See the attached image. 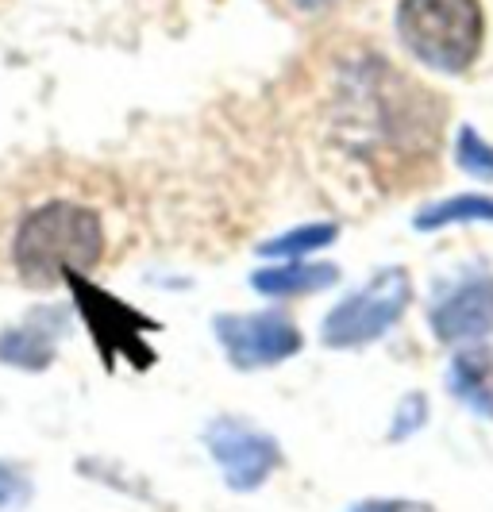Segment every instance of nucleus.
Listing matches in <instances>:
<instances>
[{"instance_id":"f3484780","label":"nucleus","mask_w":493,"mask_h":512,"mask_svg":"<svg viewBox=\"0 0 493 512\" xmlns=\"http://www.w3.org/2000/svg\"><path fill=\"white\" fill-rule=\"evenodd\" d=\"M293 4H297L301 12H320V8H328L332 0H293Z\"/></svg>"},{"instance_id":"1a4fd4ad","label":"nucleus","mask_w":493,"mask_h":512,"mask_svg":"<svg viewBox=\"0 0 493 512\" xmlns=\"http://www.w3.org/2000/svg\"><path fill=\"white\" fill-rule=\"evenodd\" d=\"M339 282V266L332 262H274V266H262L251 274V289L262 297H305V293H324Z\"/></svg>"},{"instance_id":"ddd939ff","label":"nucleus","mask_w":493,"mask_h":512,"mask_svg":"<svg viewBox=\"0 0 493 512\" xmlns=\"http://www.w3.org/2000/svg\"><path fill=\"white\" fill-rule=\"evenodd\" d=\"M455 158L474 178H493V143H486L474 128H463L455 139Z\"/></svg>"},{"instance_id":"f8f14e48","label":"nucleus","mask_w":493,"mask_h":512,"mask_svg":"<svg viewBox=\"0 0 493 512\" xmlns=\"http://www.w3.org/2000/svg\"><path fill=\"white\" fill-rule=\"evenodd\" d=\"M339 228L336 224H297V228L282 231V235H274V239H266L259 247L262 258H286V262H297V258H309L316 251H324V247H332L336 243Z\"/></svg>"},{"instance_id":"20e7f679","label":"nucleus","mask_w":493,"mask_h":512,"mask_svg":"<svg viewBox=\"0 0 493 512\" xmlns=\"http://www.w3.org/2000/svg\"><path fill=\"white\" fill-rule=\"evenodd\" d=\"M66 285L74 289L81 320H85V328L93 335V343H97V351L104 355V362L124 355L135 366H151L155 355L147 347V332H155V320H147L143 312H135L124 301L108 297L85 274H66Z\"/></svg>"},{"instance_id":"dca6fc26","label":"nucleus","mask_w":493,"mask_h":512,"mask_svg":"<svg viewBox=\"0 0 493 512\" xmlns=\"http://www.w3.org/2000/svg\"><path fill=\"white\" fill-rule=\"evenodd\" d=\"M27 497V482L16 474V470H8V466H0V509H8V505H16V501H24Z\"/></svg>"},{"instance_id":"39448f33","label":"nucleus","mask_w":493,"mask_h":512,"mask_svg":"<svg viewBox=\"0 0 493 512\" xmlns=\"http://www.w3.org/2000/svg\"><path fill=\"white\" fill-rule=\"evenodd\" d=\"M205 447L212 462L224 470V482L235 493H255L270 482L282 462V447L270 432L239 416H216L205 428Z\"/></svg>"},{"instance_id":"9d476101","label":"nucleus","mask_w":493,"mask_h":512,"mask_svg":"<svg viewBox=\"0 0 493 512\" xmlns=\"http://www.w3.org/2000/svg\"><path fill=\"white\" fill-rule=\"evenodd\" d=\"M459 224H493V197L486 193H451L416 212V231H443Z\"/></svg>"},{"instance_id":"9b49d317","label":"nucleus","mask_w":493,"mask_h":512,"mask_svg":"<svg viewBox=\"0 0 493 512\" xmlns=\"http://www.w3.org/2000/svg\"><path fill=\"white\" fill-rule=\"evenodd\" d=\"M490 359L478 351H463L451 362V393L470 405L478 416H493V393H490Z\"/></svg>"},{"instance_id":"423d86ee","label":"nucleus","mask_w":493,"mask_h":512,"mask_svg":"<svg viewBox=\"0 0 493 512\" xmlns=\"http://www.w3.org/2000/svg\"><path fill=\"white\" fill-rule=\"evenodd\" d=\"M212 332L235 370H266L301 355V332L286 312H247V316H216Z\"/></svg>"},{"instance_id":"f03ea898","label":"nucleus","mask_w":493,"mask_h":512,"mask_svg":"<svg viewBox=\"0 0 493 512\" xmlns=\"http://www.w3.org/2000/svg\"><path fill=\"white\" fill-rule=\"evenodd\" d=\"M401 43L424 66L463 74L482 51V4L478 0H401L397 4Z\"/></svg>"},{"instance_id":"7ed1b4c3","label":"nucleus","mask_w":493,"mask_h":512,"mask_svg":"<svg viewBox=\"0 0 493 512\" xmlns=\"http://www.w3.org/2000/svg\"><path fill=\"white\" fill-rule=\"evenodd\" d=\"M413 305V278L401 266H386L378 270L363 289H355L351 297H343L328 316L320 339L332 351H355V347H370L386 332L397 328V320Z\"/></svg>"},{"instance_id":"0eeeda50","label":"nucleus","mask_w":493,"mask_h":512,"mask_svg":"<svg viewBox=\"0 0 493 512\" xmlns=\"http://www.w3.org/2000/svg\"><path fill=\"white\" fill-rule=\"evenodd\" d=\"M432 332L440 343H474L493 332V282H470L432 308Z\"/></svg>"},{"instance_id":"6e6552de","label":"nucleus","mask_w":493,"mask_h":512,"mask_svg":"<svg viewBox=\"0 0 493 512\" xmlns=\"http://www.w3.org/2000/svg\"><path fill=\"white\" fill-rule=\"evenodd\" d=\"M62 332V312H31L24 324L0 335V362L20 370H43L54 359V339Z\"/></svg>"},{"instance_id":"4468645a","label":"nucleus","mask_w":493,"mask_h":512,"mask_svg":"<svg viewBox=\"0 0 493 512\" xmlns=\"http://www.w3.org/2000/svg\"><path fill=\"white\" fill-rule=\"evenodd\" d=\"M428 401L420 397V393H409L401 405H397V416H393V428H390V439H409L428 420Z\"/></svg>"},{"instance_id":"2eb2a0df","label":"nucleus","mask_w":493,"mask_h":512,"mask_svg":"<svg viewBox=\"0 0 493 512\" xmlns=\"http://www.w3.org/2000/svg\"><path fill=\"white\" fill-rule=\"evenodd\" d=\"M347 512H432L420 501H401V497H370V501H359Z\"/></svg>"},{"instance_id":"f257e3e1","label":"nucleus","mask_w":493,"mask_h":512,"mask_svg":"<svg viewBox=\"0 0 493 512\" xmlns=\"http://www.w3.org/2000/svg\"><path fill=\"white\" fill-rule=\"evenodd\" d=\"M101 255V216L78 201L39 205L27 212L12 239V262L27 285H54L66 282V274H89Z\"/></svg>"}]
</instances>
